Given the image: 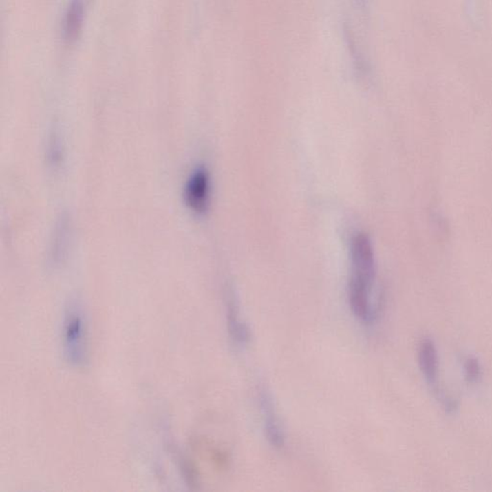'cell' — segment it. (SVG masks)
<instances>
[{
    "instance_id": "obj_2",
    "label": "cell",
    "mask_w": 492,
    "mask_h": 492,
    "mask_svg": "<svg viewBox=\"0 0 492 492\" xmlns=\"http://www.w3.org/2000/svg\"><path fill=\"white\" fill-rule=\"evenodd\" d=\"M87 319L79 300H72L65 309L63 325L65 357L74 367H82L87 361Z\"/></svg>"
},
{
    "instance_id": "obj_5",
    "label": "cell",
    "mask_w": 492,
    "mask_h": 492,
    "mask_svg": "<svg viewBox=\"0 0 492 492\" xmlns=\"http://www.w3.org/2000/svg\"><path fill=\"white\" fill-rule=\"evenodd\" d=\"M228 329L233 341L239 345H246L250 339V331L244 319L234 298H230L227 303Z\"/></svg>"
},
{
    "instance_id": "obj_1",
    "label": "cell",
    "mask_w": 492,
    "mask_h": 492,
    "mask_svg": "<svg viewBox=\"0 0 492 492\" xmlns=\"http://www.w3.org/2000/svg\"><path fill=\"white\" fill-rule=\"evenodd\" d=\"M351 263L349 304L354 316L368 323L374 317L372 290L375 278V258L372 242L367 235L358 234L354 237L351 244Z\"/></svg>"
},
{
    "instance_id": "obj_3",
    "label": "cell",
    "mask_w": 492,
    "mask_h": 492,
    "mask_svg": "<svg viewBox=\"0 0 492 492\" xmlns=\"http://www.w3.org/2000/svg\"><path fill=\"white\" fill-rule=\"evenodd\" d=\"M210 181L209 174L204 169H196L188 183L185 190L186 204L193 212L204 213L209 203Z\"/></svg>"
},
{
    "instance_id": "obj_4",
    "label": "cell",
    "mask_w": 492,
    "mask_h": 492,
    "mask_svg": "<svg viewBox=\"0 0 492 492\" xmlns=\"http://www.w3.org/2000/svg\"><path fill=\"white\" fill-rule=\"evenodd\" d=\"M260 406L266 438L274 447H283L285 436H284L282 425L276 413L272 398L266 389H261L260 392Z\"/></svg>"
},
{
    "instance_id": "obj_8",
    "label": "cell",
    "mask_w": 492,
    "mask_h": 492,
    "mask_svg": "<svg viewBox=\"0 0 492 492\" xmlns=\"http://www.w3.org/2000/svg\"><path fill=\"white\" fill-rule=\"evenodd\" d=\"M465 370V376L469 382H475L478 380L480 375H481V367L478 361L475 358H469L467 361L464 365Z\"/></svg>"
},
{
    "instance_id": "obj_6",
    "label": "cell",
    "mask_w": 492,
    "mask_h": 492,
    "mask_svg": "<svg viewBox=\"0 0 492 492\" xmlns=\"http://www.w3.org/2000/svg\"><path fill=\"white\" fill-rule=\"evenodd\" d=\"M419 365L423 370L424 376L429 384L434 385L437 382L438 376V354L433 341L425 339L421 343L418 352Z\"/></svg>"
},
{
    "instance_id": "obj_7",
    "label": "cell",
    "mask_w": 492,
    "mask_h": 492,
    "mask_svg": "<svg viewBox=\"0 0 492 492\" xmlns=\"http://www.w3.org/2000/svg\"><path fill=\"white\" fill-rule=\"evenodd\" d=\"M82 3L80 0H74L70 8L69 14L67 16V33L69 37L74 36L76 31L78 30V25L81 23L82 19Z\"/></svg>"
}]
</instances>
